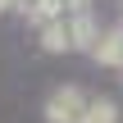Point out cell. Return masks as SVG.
I'll return each mask as SVG.
<instances>
[{
	"label": "cell",
	"mask_w": 123,
	"mask_h": 123,
	"mask_svg": "<svg viewBox=\"0 0 123 123\" xmlns=\"http://www.w3.org/2000/svg\"><path fill=\"white\" fill-rule=\"evenodd\" d=\"M87 105H91V100H87L78 87H59V91L46 100V119L50 123H82L87 119Z\"/></svg>",
	"instance_id": "1"
},
{
	"label": "cell",
	"mask_w": 123,
	"mask_h": 123,
	"mask_svg": "<svg viewBox=\"0 0 123 123\" xmlns=\"http://www.w3.org/2000/svg\"><path fill=\"white\" fill-rule=\"evenodd\" d=\"M96 64H114V68H123V23L119 27H110V32H100V41H96Z\"/></svg>",
	"instance_id": "2"
},
{
	"label": "cell",
	"mask_w": 123,
	"mask_h": 123,
	"mask_svg": "<svg viewBox=\"0 0 123 123\" xmlns=\"http://www.w3.org/2000/svg\"><path fill=\"white\" fill-rule=\"evenodd\" d=\"M59 18H68V0H32L27 5V23H37V32L59 23Z\"/></svg>",
	"instance_id": "3"
},
{
	"label": "cell",
	"mask_w": 123,
	"mask_h": 123,
	"mask_svg": "<svg viewBox=\"0 0 123 123\" xmlns=\"http://www.w3.org/2000/svg\"><path fill=\"white\" fill-rule=\"evenodd\" d=\"M41 46H46V50H73V23L59 18V23L41 27Z\"/></svg>",
	"instance_id": "4"
},
{
	"label": "cell",
	"mask_w": 123,
	"mask_h": 123,
	"mask_svg": "<svg viewBox=\"0 0 123 123\" xmlns=\"http://www.w3.org/2000/svg\"><path fill=\"white\" fill-rule=\"evenodd\" d=\"M82 123H119V105H114L110 96H96V100L87 105V119Z\"/></svg>",
	"instance_id": "5"
},
{
	"label": "cell",
	"mask_w": 123,
	"mask_h": 123,
	"mask_svg": "<svg viewBox=\"0 0 123 123\" xmlns=\"http://www.w3.org/2000/svg\"><path fill=\"white\" fill-rule=\"evenodd\" d=\"M78 14H91V0H68V18H78Z\"/></svg>",
	"instance_id": "6"
},
{
	"label": "cell",
	"mask_w": 123,
	"mask_h": 123,
	"mask_svg": "<svg viewBox=\"0 0 123 123\" xmlns=\"http://www.w3.org/2000/svg\"><path fill=\"white\" fill-rule=\"evenodd\" d=\"M9 5H18V0H0V14H5V9H9Z\"/></svg>",
	"instance_id": "7"
}]
</instances>
